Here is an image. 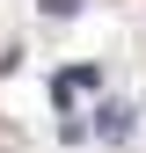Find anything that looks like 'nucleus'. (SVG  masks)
Returning a JSON list of instances; mask_svg holds the SVG:
<instances>
[{
  "instance_id": "obj_1",
  "label": "nucleus",
  "mask_w": 146,
  "mask_h": 153,
  "mask_svg": "<svg viewBox=\"0 0 146 153\" xmlns=\"http://www.w3.org/2000/svg\"><path fill=\"white\" fill-rule=\"evenodd\" d=\"M95 80H102L95 66H66L59 80H51V95H59V109H73V95H88V88H95Z\"/></svg>"
},
{
  "instance_id": "obj_2",
  "label": "nucleus",
  "mask_w": 146,
  "mask_h": 153,
  "mask_svg": "<svg viewBox=\"0 0 146 153\" xmlns=\"http://www.w3.org/2000/svg\"><path fill=\"white\" fill-rule=\"evenodd\" d=\"M95 131H102V139H124V131H132V102H102Z\"/></svg>"
}]
</instances>
